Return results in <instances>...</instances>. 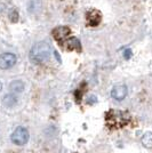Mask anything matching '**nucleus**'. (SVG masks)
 <instances>
[{"label":"nucleus","instance_id":"obj_13","mask_svg":"<svg viewBox=\"0 0 152 153\" xmlns=\"http://www.w3.org/2000/svg\"><path fill=\"white\" fill-rule=\"evenodd\" d=\"M1 89H2V83L0 82V90H1Z\"/></svg>","mask_w":152,"mask_h":153},{"label":"nucleus","instance_id":"obj_11","mask_svg":"<svg viewBox=\"0 0 152 153\" xmlns=\"http://www.w3.org/2000/svg\"><path fill=\"white\" fill-rule=\"evenodd\" d=\"M142 144L146 147V149H152V133L151 131H148L145 134L142 136Z\"/></svg>","mask_w":152,"mask_h":153},{"label":"nucleus","instance_id":"obj_10","mask_svg":"<svg viewBox=\"0 0 152 153\" xmlns=\"http://www.w3.org/2000/svg\"><path fill=\"white\" fill-rule=\"evenodd\" d=\"M65 46L69 49H78V51H80V42L75 37H69L68 40L65 41Z\"/></svg>","mask_w":152,"mask_h":153},{"label":"nucleus","instance_id":"obj_6","mask_svg":"<svg viewBox=\"0 0 152 153\" xmlns=\"http://www.w3.org/2000/svg\"><path fill=\"white\" fill-rule=\"evenodd\" d=\"M101 19H102L101 13L98 10H96V9H92V10H89L88 13H87V22H88L89 25L95 26L97 24H100Z\"/></svg>","mask_w":152,"mask_h":153},{"label":"nucleus","instance_id":"obj_1","mask_svg":"<svg viewBox=\"0 0 152 153\" xmlns=\"http://www.w3.org/2000/svg\"><path fill=\"white\" fill-rule=\"evenodd\" d=\"M51 46L46 41H39L32 46L30 51V59L36 64L45 63L51 57Z\"/></svg>","mask_w":152,"mask_h":153},{"label":"nucleus","instance_id":"obj_12","mask_svg":"<svg viewBox=\"0 0 152 153\" xmlns=\"http://www.w3.org/2000/svg\"><path fill=\"white\" fill-rule=\"evenodd\" d=\"M130 54H132V51H130V49H126V51H125V57L129 58L130 57Z\"/></svg>","mask_w":152,"mask_h":153},{"label":"nucleus","instance_id":"obj_9","mask_svg":"<svg viewBox=\"0 0 152 153\" xmlns=\"http://www.w3.org/2000/svg\"><path fill=\"white\" fill-rule=\"evenodd\" d=\"M2 104L6 108H13V106H15L17 104V98L15 97L14 94H7L2 98Z\"/></svg>","mask_w":152,"mask_h":153},{"label":"nucleus","instance_id":"obj_3","mask_svg":"<svg viewBox=\"0 0 152 153\" xmlns=\"http://www.w3.org/2000/svg\"><path fill=\"white\" fill-rule=\"evenodd\" d=\"M29 137H30V135H29V131L26 128L17 127L13 131V134L10 136V140L16 145H24L28 143Z\"/></svg>","mask_w":152,"mask_h":153},{"label":"nucleus","instance_id":"obj_5","mask_svg":"<svg viewBox=\"0 0 152 153\" xmlns=\"http://www.w3.org/2000/svg\"><path fill=\"white\" fill-rule=\"evenodd\" d=\"M128 93V89L125 85H117L111 90V96L115 101H122L125 100Z\"/></svg>","mask_w":152,"mask_h":153},{"label":"nucleus","instance_id":"obj_2","mask_svg":"<svg viewBox=\"0 0 152 153\" xmlns=\"http://www.w3.org/2000/svg\"><path fill=\"white\" fill-rule=\"evenodd\" d=\"M129 120L127 112L110 110L107 114V122L111 127H124Z\"/></svg>","mask_w":152,"mask_h":153},{"label":"nucleus","instance_id":"obj_7","mask_svg":"<svg viewBox=\"0 0 152 153\" xmlns=\"http://www.w3.org/2000/svg\"><path fill=\"white\" fill-rule=\"evenodd\" d=\"M70 33V30L68 27H65V26H61V27H57L56 30H54V36H55V38H56L57 41H62V40H68V36H69Z\"/></svg>","mask_w":152,"mask_h":153},{"label":"nucleus","instance_id":"obj_4","mask_svg":"<svg viewBox=\"0 0 152 153\" xmlns=\"http://www.w3.org/2000/svg\"><path fill=\"white\" fill-rule=\"evenodd\" d=\"M17 58L12 53H5L2 55H0V69L2 70H8L10 68H13L16 64Z\"/></svg>","mask_w":152,"mask_h":153},{"label":"nucleus","instance_id":"obj_8","mask_svg":"<svg viewBox=\"0 0 152 153\" xmlns=\"http://www.w3.org/2000/svg\"><path fill=\"white\" fill-rule=\"evenodd\" d=\"M9 89L12 91V94H17V93H22L24 90V82L21 80H14L9 85Z\"/></svg>","mask_w":152,"mask_h":153}]
</instances>
